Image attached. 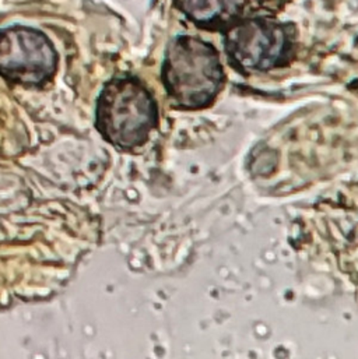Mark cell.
I'll return each instance as SVG.
<instances>
[{
  "mask_svg": "<svg viewBox=\"0 0 358 359\" xmlns=\"http://www.w3.org/2000/svg\"><path fill=\"white\" fill-rule=\"evenodd\" d=\"M163 83L179 109L208 107L224 84V70L217 49L194 36H177L167 48Z\"/></svg>",
  "mask_w": 358,
  "mask_h": 359,
  "instance_id": "cell-1",
  "label": "cell"
},
{
  "mask_svg": "<svg viewBox=\"0 0 358 359\" xmlns=\"http://www.w3.org/2000/svg\"><path fill=\"white\" fill-rule=\"evenodd\" d=\"M157 123V104L140 80L124 76L104 86L97 102L95 126L108 143L124 150L139 147Z\"/></svg>",
  "mask_w": 358,
  "mask_h": 359,
  "instance_id": "cell-2",
  "label": "cell"
},
{
  "mask_svg": "<svg viewBox=\"0 0 358 359\" xmlns=\"http://www.w3.org/2000/svg\"><path fill=\"white\" fill-rule=\"evenodd\" d=\"M224 43L238 70L267 72L284 66L291 57L294 29L269 18H244L225 28Z\"/></svg>",
  "mask_w": 358,
  "mask_h": 359,
  "instance_id": "cell-3",
  "label": "cell"
},
{
  "mask_svg": "<svg viewBox=\"0 0 358 359\" xmlns=\"http://www.w3.org/2000/svg\"><path fill=\"white\" fill-rule=\"evenodd\" d=\"M58 53L45 34L13 25L0 29V76L22 86H42L56 72Z\"/></svg>",
  "mask_w": 358,
  "mask_h": 359,
  "instance_id": "cell-4",
  "label": "cell"
},
{
  "mask_svg": "<svg viewBox=\"0 0 358 359\" xmlns=\"http://www.w3.org/2000/svg\"><path fill=\"white\" fill-rule=\"evenodd\" d=\"M179 10L196 25L224 29L235 22L242 10V0H174Z\"/></svg>",
  "mask_w": 358,
  "mask_h": 359,
  "instance_id": "cell-5",
  "label": "cell"
}]
</instances>
